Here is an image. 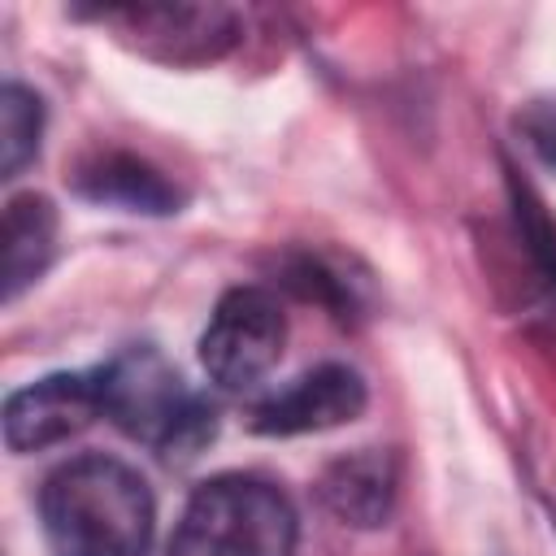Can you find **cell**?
Segmentation results:
<instances>
[{"label":"cell","instance_id":"6da1fadb","mask_svg":"<svg viewBox=\"0 0 556 556\" xmlns=\"http://www.w3.org/2000/svg\"><path fill=\"white\" fill-rule=\"evenodd\" d=\"M39 521L52 556H148L156 504L117 456H74L43 478Z\"/></svg>","mask_w":556,"mask_h":556},{"label":"cell","instance_id":"7a4b0ae2","mask_svg":"<svg viewBox=\"0 0 556 556\" xmlns=\"http://www.w3.org/2000/svg\"><path fill=\"white\" fill-rule=\"evenodd\" d=\"M100 378V417H109L126 439L161 452L165 460H191L217 430L213 404H204L187 378L148 343H135L104 365Z\"/></svg>","mask_w":556,"mask_h":556},{"label":"cell","instance_id":"3957f363","mask_svg":"<svg viewBox=\"0 0 556 556\" xmlns=\"http://www.w3.org/2000/svg\"><path fill=\"white\" fill-rule=\"evenodd\" d=\"M295 508L252 473H217L200 482L174 526L169 556H291Z\"/></svg>","mask_w":556,"mask_h":556},{"label":"cell","instance_id":"277c9868","mask_svg":"<svg viewBox=\"0 0 556 556\" xmlns=\"http://www.w3.org/2000/svg\"><path fill=\"white\" fill-rule=\"evenodd\" d=\"M287 343V317L282 304L265 287H230L204 334H200V365L217 387H252L261 382Z\"/></svg>","mask_w":556,"mask_h":556},{"label":"cell","instance_id":"5b68a950","mask_svg":"<svg viewBox=\"0 0 556 556\" xmlns=\"http://www.w3.org/2000/svg\"><path fill=\"white\" fill-rule=\"evenodd\" d=\"M91 417H100V378L96 369H65L48 374L4 400L0 426H4V447L26 456L43 452L70 434H78Z\"/></svg>","mask_w":556,"mask_h":556},{"label":"cell","instance_id":"8992f818","mask_svg":"<svg viewBox=\"0 0 556 556\" xmlns=\"http://www.w3.org/2000/svg\"><path fill=\"white\" fill-rule=\"evenodd\" d=\"M365 382L356 369L348 365H317L308 374H300L291 387L265 395L252 413L248 426L252 434H269V439H291V434H317V430H334L348 426L365 413Z\"/></svg>","mask_w":556,"mask_h":556},{"label":"cell","instance_id":"52a82bcc","mask_svg":"<svg viewBox=\"0 0 556 556\" xmlns=\"http://www.w3.org/2000/svg\"><path fill=\"white\" fill-rule=\"evenodd\" d=\"M100 22H113L126 35H139V48L165 61H208L222 56L239 22L217 4H109Z\"/></svg>","mask_w":556,"mask_h":556},{"label":"cell","instance_id":"ba28073f","mask_svg":"<svg viewBox=\"0 0 556 556\" xmlns=\"http://www.w3.org/2000/svg\"><path fill=\"white\" fill-rule=\"evenodd\" d=\"M74 191L91 204H113L143 217H169L182 204V191L156 165L130 152H96L91 161H83L74 174Z\"/></svg>","mask_w":556,"mask_h":556},{"label":"cell","instance_id":"9c48e42d","mask_svg":"<svg viewBox=\"0 0 556 556\" xmlns=\"http://www.w3.org/2000/svg\"><path fill=\"white\" fill-rule=\"evenodd\" d=\"M317 495L343 526H356V530L387 526L395 508V460L374 447L339 456L321 469Z\"/></svg>","mask_w":556,"mask_h":556},{"label":"cell","instance_id":"30bf717a","mask_svg":"<svg viewBox=\"0 0 556 556\" xmlns=\"http://www.w3.org/2000/svg\"><path fill=\"white\" fill-rule=\"evenodd\" d=\"M4 261H0V295L13 304L30 282L43 278L52 252H56V208L48 195H13L4 204Z\"/></svg>","mask_w":556,"mask_h":556},{"label":"cell","instance_id":"8fae6325","mask_svg":"<svg viewBox=\"0 0 556 556\" xmlns=\"http://www.w3.org/2000/svg\"><path fill=\"white\" fill-rule=\"evenodd\" d=\"M39 135H43V100L22 83H4L0 87V174L4 178H17L39 156Z\"/></svg>","mask_w":556,"mask_h":556},{"label":"cell","instance_id":"7c38bea8","mask_svg":"<svg viewBox=\"0 0 556 556\" xmlns=\"http://www.w3.org/2000/svg\"><path fill=\"white\" fill-rule=\"evenodd\" d=\"M508 187H513V208H517L521 239H526L530 256L539 261L543 278L552 282V291H556V226H552V217L543 213V200H539L521 178H508Z\"/></svg>","mask_w":556,"mask_h":556},{"label":"cell","instance_id":"4fadbf2b","mask_svg":"<svg viewBox=\"0 0 556 556\" xmlns=\"http://www.w3.org/2000/svg\"><path fill=\"white\" fill-rule=\"evenodd\" d=\"M517 126H521V135H526V143H530V152H534L543 165H552V169H556V96L530 100V104L521 109Z\"/></svg>","mask_w":556,"mask_h":556}]
</instances>
